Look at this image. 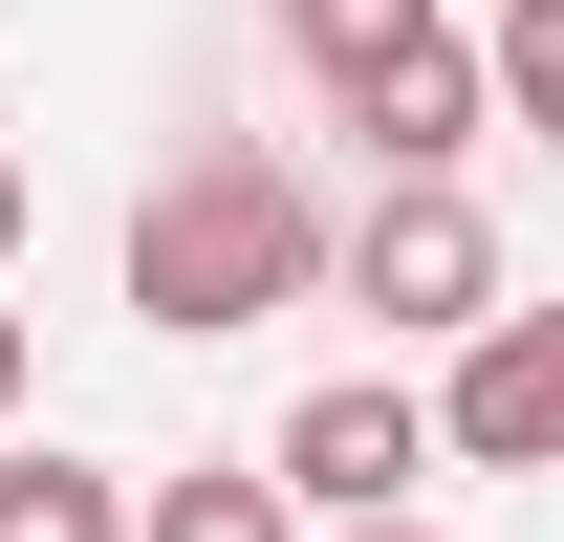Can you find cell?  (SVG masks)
<instances>
[{
  "label": "cell",
  "mask_w": 564,
  "mask_h": 542,
  "mask_svg": "<svg viewBox=\"0 0 564 542\" xmlns=\"http://www.w3.org/2000/svg\"><path fill=\"white\" fill-rule=\"evenodd\" d=\"M304 282H326V196H304L282 152H174L131 196V326L217 347V326H282Z\"/></svg>",
  "instance_id": "1"
},
{
  "label": "cell",
  "mask_w": 564,
  "mask_h": 542,
  "mask_svg": "<svg viewBox=\"0 0 564 542\" xmlns=\"http://www.w3.org/2000/svg\"><path fill=\"white\" fill-rule=\"evenodd\" d=\"M282 44L348 87V131L391 152V174H456V152H478V44H456L434 0H282Z\"/></svg>",
  "instance_id": "2"
},
{
  "label": "cell",
  "mask_w": 564,
  "mask_h": 542,
  "mask_svg": "<svg viewBox=\"0 0 564 542\" xmlns=\"http://www.w3.org/2000/svg\"><path fill=\"white\" fill-rule=\"evenodd\" d=\"M326 261H348V304H369L391 347H456V326H499V217L456 196V174H369V217L326 239Z\"/></svg>",
  "instance_id": "3"
},
{
  "label": "cell",
  "mask_w": 564,
  "mask_h": 542,
  "mask_svg": "<svg viewBox=\"0 0 564 542\" xmlns=\"http://www.w3.org/2000/svg\"><path fill=\"white\" fill-rule=\"evenodd\" d=\"M261 477H282V521H413V477H434L413 369H326V391L261 434Z\"/></svg>",
  "instance_id": "4"
},
{
  "label": "cell",
  "mask_w": 564,
  "mask_h": 542,
  "mask_svg": "<svg viewBox=\"0 0 564 542\" xmlns=\"http://www.w3.org/2000/svg\"><path fill=\"white\" fill-rule=\"evenodd\" d=\"M413 412H434V456H478V477H543V456H564V326H543V304L456 326V391H413Z\"/></svg>",
  "instance_id": "5"
},
{
  "label": "cell",
  "mask_w": 564,
  "mask_h": 542,
  "mask_svg": "<svg viewBox=\"0 0 564 542\" xmlns=\"http://www.w3.org/2000/svg\"><path fill=\"white\" fill-rule=\"evenodd\" d=\"M131 542H304V521H282L261 456H196V477H152V499H131Z\"/></svg>",
  "instance_id": "6"
},
{
  "label": "cell",
  "mask_w": 564,
  "mask_h": 542,
  "mask_svg": "<svg viewBox=\"0 0 564 542\" xmlns=\"http://www.w3.org/2000/svg\"><path fill=\"white\" fill-rule=\"evenodd\" d=\"M0 542H131V499L87 456H0Z\"/></svg>",
  "instance_id": "7"
},
{
  "label": "cell",
  "mask_w": 564,
  "mask_h": 542,
  "mask_svg": "<svg viewBox=\"0 0 564 542\" xmlns=\"http://www.w3.org/2000/svg\"><path fill=\"white\" fill-rule=\"evenodd\" d=\"M478 87L521 109V131H564V0H499V66H478Z\"/></svg>",
  "instance_id": "8"
},
{
  "label": "cell",
  "mask_w": 564,
  "mask_h": 542,
  "mask_svg": "<svg viewBox=\"0 0 564 542\" xmlns=\"http://www.w3.org/2000/svg\"><path fill=\"white\" fill-rule=\"evenodd\" d=\"M0 412H22V304H0Z\"/></svg>",
  "instance_id": "9"
},
{
  "label": "cell",
  "mask_w": 564,
  "mask_h": 542,
  "mask_svg": "<svg viewBox=\"0 0 564 542\" xmlns=\"http://www.w3.org/2000/svg\"><path fill=\"white\" fill-rule=\"evenodd\" d=\"M326 542H434V521H326Z\"/></svg>",
  "instance_id": "10"
},
{
  "label": "cell",
  "mask_w": 564,
  "mask_h": 542,
  "mask_svg": "<svg viewBox=\"0 0 564 542\" xmlns=\"http://www.w3.org/2000/svg\"><path fill=\"white\" fill-rule=\"evenodd\" d=\"M0 239H22V152H0Z\"/></svg>",
  "instance_id": "11"
}]
</instances>
